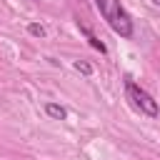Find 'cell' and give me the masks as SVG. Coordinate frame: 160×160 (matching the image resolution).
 <instances>
[{
  "label": "cell",
  "instance_id": "obj_2",
  "mask_svg": "<svg viewBox=\"0 0 160 160\" xmlns=\"http://www.w3.org/2000/svg\"><path fill=\"white\" fill-rule=\"evenodd\" d=\"M125 95H128V100L132 102L135 110H140V112L148 115V118H158L160 108H158V102L152 100V95H150L148 90H142L140 85H135L130 78L125 80Z\"/></svg>",
  "mask_w": 160,
  "mask_h": 160
},
{
  "label": "cell",
  "instance_id": "obj_5",
  "mask_svg": "<svg viewBox=\"0 0 160 160\" xmlns=\"http://www.w3.org/2000/svg\"><path fill=\"white\" fill-rule=\"evenodd\" d=\"M72 68H75L78 72H82V75H92V65H90V62H85V60H75V62H72Z\"/></svg>",
  "mask_w": 160,
  "mask_h": 160
},
{
  "label": "cell",
  "instance_id": "obj_3",
  "mask_svg": "<svg viewBox=\"0 0 160 160\" xmlns=\"http://www.w3.org/2000/svg\"><path fill=\"white\" fill-rule=\"evenodd\" d=\"M80 32H85V38H88V42H90V45H92L95 50H100V52H108V48H105V42H102V40H98V38H95V32H92V30H90L88 25H80Z\"/></svg>",
  "mask_w": 160,
  "mask_h": 160
},
{
  "label": "cell",
  "instance_id": "obj_4",
  "mask_svg": "<svg viewBox=\"0 0 160 160\" xmlns=\"http://www.w3.org/2000/svg\"><path fill=\"white\" fill-rule=\"evenodd\" d=\"M45 112L50 118H55V120H65L68 118V110L62 105H58V102H45Z\"/></svg>",
  "mask_w": 160,
  "mask_h": 160
},
{
  "label": "cell",
  "instance_id": "obj_7",
  "mask_svg": "<svg viewBox=\"0 0 160 160\" xmlns=\"http://www.w3.org/2000/svg\"><path fill=\"white\" fill-rule=\"evenodd\" d=\"M152 5H158V8H160V0H152Z\"/></svg>",
  "mask_w": 160,
  "mask_h": 160
},
{
  "label": "cell",
  "instance_id": "obj_1",
  "mask_svg": "<svg viewBox=\"0 0 160 160\" xmlns=\"http://www.w3.org/2000/svg\"><path fill=\"white\" fill-rule=\"evenodd\" d=\"M95 5L100 15L108 20V25L112 28V32H118L120 38H132V18L120 5V0H95Z\"/></svg>",
  "mask_w": 160,
  "mask_h": 160
},
{
  "label": "cell",
  "instance_id": "obj_6",
  "mask_svg": "<svg viewBox=\"0 0 160 160\" xmlns=\"http://www.w3.org/2000/svg\"><path fill=\"white\" fill-rule=\"evenodd\" d=\"M28 32L35 35V38H45V28L38 25V22H30V25H28Z\"/></svg>",
  "mask_w": 160,
  "mask_h": 160
}]
</instances>
